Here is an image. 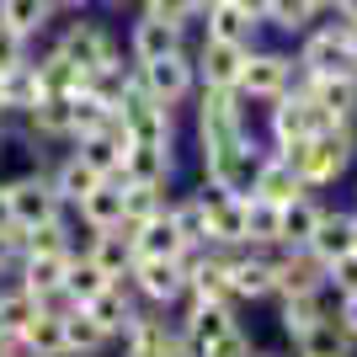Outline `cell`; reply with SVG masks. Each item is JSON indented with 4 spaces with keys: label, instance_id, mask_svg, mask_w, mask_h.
<instances>
[{
    "label": "cell",
    "instance_id": "1",
    "mask_svg": "<svg viewBox=\"0 0 357 357\" xmlns=\"http://www.w3.org/2000/svg\"><path fill=\"white\" fill-rule=\"evenodd\" d=\"M278 155H283V160L298 171V181H304V187H331V181L342 176L347 165H352L357 134H352V123H331L326 134L298 139V144H283Z\"/></svg>",
    "mask_w": 357,
    "mask_h": 357
},
{
    "label": "cell",
    "instance_id": "2",
    "mask_svg": "<svg viewBox=\"0 0 357 357\" xmlns=\"http://www.w3.org/2000/svg\"><path fill=\"white\" fill-rule=\"evenodd\" d=\"M256 139L251 134H229V139H208L203 144V171H208V187L229 197H251V176H256Z\"/></svg>",
    "mask_w": 357,
    "mask_h": 357
},
{
    "label": "cell",
    "instance_id": "3",
    "mask_svg": "<svg viewBox=\"0 0 357 357\" xmlns=\"http://www.w3.org/2000/svg\"><path fill=\"white\" fill-rule=\"evenodd\" d=\"M118 118H123V128H128V144H171V134H176L171 107L155 102V96L139 86V75H128V86H123Z\"/></svg>",
    "mask_w": 357,
    "mask_h": 357
},
{
    "label": "cell",
    "instance_id": "4",
    "mask_svg": "<svg viewBox=\"0 0 357 357\" xmlns=\"http://www.w3.org/2000/svg\"><path fill=\"white\" fill-rule=\"evenodd\" d=\"M331 128V112L314 102L304 86H288L278 102H272V144H298V139H314Z\"/></svg>",
    "mask_w": 357,
    "mask_h": 357
},
{
    "label": "cell",
    "instance_id": "5",
    "mask_svg": "<svg viewBox=\"0 0 357 357\" xmlns=\"http://www.w3.org/2000/svg\"><path fill=\"white\" fill-rule=\"evenodd\" d=\"M298 75H304V80H320V75H357V54H352V43H347V32L336 27V22L304 32Z\"/></svg>",
    "mask_w": 357,
    "mask_h": 357
},
{
    "label": "cell",
    "instance_id": "6",
    "mask_svg": "<svg viewBox=\"0 0 357 357\" xmlns=\"http://www.w3.org/2000/svg\"><path fill=\"white\" fill-rule=\"evenodd\" d=\"M294 75H298V64L288 59V54L251 48V54H245V64H240L235 91H240V96H251V102H278V96L294 86Z\"/></svg>",
    "mask_w": 357,
    "mask_h": 357
},
{
    "label": "cell",
    "instance_id": "7",
    "mask_svg": "<svg viewBox=\"0 0 357 357\" xmlns=\"http://www.w3.org/2000/svg\"><path fill=\"white\" fill-rule=\"evenodd\" d=\"M54 48H59L70 64H80V70H107V64H123L118 59V38L102 27V22H70V27L54 38Z\"/></svg>",
    "mask_w": 357,
    "mask_h": 357
},
{
    "label": "cell",
    "instance_id": "8",
    "mask_svg": "<svg viewBox=\"0 0 357 357\" xmlns=\"http://www.w3.org/2000/svg\"><path fill=\"white\" fill-rule=\"evenodd\" d=\"M235 331V304H219V298H192V310L181 320V357H208V347L219 336Z\"/></svg>",
    "mask_w": 357,
    "mask_h": 357
},
{
    "label": "cell",
    "instance_id": "9",
    "mask_svg": "<svg viewBox=\"0 0 357 357\" xmlns=\"http://www.w3.org/2000/svg\"><path fill=\"white\" fill-rule=\"evenodd\" d=\"M0 187H6V197H11V213H16L22 229H27V224H43V219H59V213H64V197L54 192V176H43V171H27V176L0 181Z\"/></svg>",
    "mask_w": 357,
    "mask_h": 357
},
{
    "label": "cell",
    "instance_id": "10",
    "mask_svg": "<svg viewBox=\"0 0 357 357\" xmlns=\"http://www.w3.org/2000/svg\"><path fill=\"white\" fill-rule=\"evenodd\" d=\"M134 288L149 298V304H176L187 294V267H181V256H134V267H128Z\"/></svg>",
    "mask_w": 357,
    "mask_h": 357
},
{
    "label": "cell",
    "instance_id": "11",
    "mask_svg": "<svg viewBox=\"0 0 357 357\" xmlns=\"http://www.w3.org/2000/svg\"><path fill=\"white\" fill-rule=\"evenodd\" d=\"M139 86L149 91V96H155V102H165V107H176L181 96H187V91L197 86V70H192V59H187V54H165V59H149V64H139Z\"/></svg>",
    "mask_w": 357,
    "mask_h": 357
},
{
    "label": "cell",
    "instance_id": "12",
    "mask_svg": "<svg viewBox=\"0 0 357 357\" xmlns=\"http://www.w3.org/2000/svg\"><path fill=\"white\" fill-rule=\"evenodd\" d=\"M272 294H326V261H314L304 245H288L283 256H272Z\"/></svg>",
    "mask_w": 357,
    "mask_h": 357
},
{
    "label": "cell",
    "instance_id": "13",
    "mask_svg": "<svg viewBox=\"0 0 357 357\" xmlns=\"http://www.w3.org/2000/svg\"><path fill=\"white\" fill-rule=\"evenodd\" d=\"M245 134V107H240V91H219L203 86V102H197V139H229Z\"/></svg>",
    "mask_w": 357,
    "mask_h": 357
},
{
    "label": "cell",
    "instance_id": "14",
    "mask_svg": "<svg viewBox=\"0 0 357 357\" xmlns=\"http://www.w3.org/2000/svg\"><path fill=\"white\" fill-rule=\"evenodd\" d=\"M229 294L240 298H272V256H261L256 245H229Z\"/></svg>",
    "mask_w": 357,
    "mask_h": 357
},
{
    "label": "cell",
    "instance_id": "15",
    "mask_svg": "<svg viewBox=\"0 0 357 357\" xmlns=\"http://www.w3.org/2000/svg\"><path fill=\"white\" fill-rule=\"evenodd\" d=\"M208 203V245H245V197H229L219 187H203Z\"/></svg>",
    "mask_w": 357,
    "mask_h": 357
},
{
    "label": "cell",
    "instance_id": "16",
    "mask_svg": "<svg viewBox=\"0 0 357 357\" xmlns=\"http://www.w3.org/2000/svg\"><path fill=\"white\" fill-rule=\"evenodd\" d=\"M245 54H251L245 43H213V38H203V48H197V64H192V70H197V80H203V86L235 91Z\"/></svg>",
    "mask_w": 357,
    "mask_h": 357
},
{
    "label": "cell",
    "instance_id": "17",
    "mask_svg": "<svg viewBox=\"0 0 357 357\" xmlns=\"http://www.w3.org/2000/svg\"><path fill=\"white\" fill-rule=\"evenodd\" d=\"M171 144H128L118 165V181H144V187H165L171 181Z\"/></svg>",
    "mask_w": 357,
    "mask_h": 357
},
{
    "label": "cell",
    "instance_id": "18",
    "mask_svg": "<svg viewBox=\"0 0 357 357\" xmlns=\"http://www.w3.org/2000/svg\"><path fill=\"white\" fill-rule=\"evenodd\" d=\"M251 192L283 208V203H294V197H298V192H310V187L298 181V171L283 160V155H261V160H256V176H251Z\"/></svg>",
    "mask_w": 357,
    "mask_h": 357
},
{
    "label": "cell",
    "instance_id": "19",
    "mask_svg": "<svg viewBox=\"0 0 357 357\" xmlns=\"http://www.w3.org/2000/svg\"><path fill=\"white\" fill-rule=\"evenodd\" d=\"M80 310H86L91 320L107 331V336H123V331L134 326V314H139V310H134V298H128V288H123V278H112L102 294H91Z\"/></svg>",
    "mask_w": 357,
    "mask_h": 357
},
{
    "label": "cell",
    "instance_id": "20",
    "mask_svg": "<svg viewBox=\"0 0 357 357\" xmlns=\"http://www.w3.org/2000/svg\"><path fill=\"white\" fill-rule=\"evenodd\" d=\"M86 256L107 272V278H128V267H134V235H128V224L91 229V251Z\"/></svg>",
    "mask_w": 357,
    "mask_h": 357
},
{
    "label": "cell",
    "instance_id": "21",
    "mask_svg": "<svg viewBox=\"0 0 357 357\" xmlns=\"http://www.w3.org/2000/svg\"><path fill=\"white\" fill-rule=\"evenodd\" d=\"M181 48V27L160 22V16H139L134 32H128V54L134 64H149V59H165V54H176Z\"/></svg>",
    "mask_w": 357,
    "mask_h": 357
},
{
    "label": "cell",
    "instance_id": "22",
    "mask_svg": "<svg viewBox=\"0 0 357 357\" xmlns=\"http://www.w3.org/2000/svg\"><path fill=\"white\" fill-rule=\"evenodd\" d=\"M70 256L75 251H54V256H22V288H27L38 304L54 294H64V272H70Z\"/></svg>",
    "mask_w": 357,
    "mask_h": 357
},
{
    "label": "cell",
    "instance_id": "23",
    "mask_svg": "<svg viewBox=\"0 0 357 357\" xmlns=\"http://www.w3.org/2000/svg\"><path fill=\"white\" fill-rule=\"evenodd\" d=\"M298 86L331 112V123H357V75H320V80H298Z\"/></svg>",
    "mask_w": 357,
    "mask_h": 357
},
{
    "label": "cell",
    "instance_id": "24",
    "mask_svg": "<svg viewBox=\"0 0 357 357\" xmlns=\"http://www.w3.org/2000/svg\"><path fill=\"white\" fill-rule=\"evenodd\" d=\"M16 347H22V357H64V314L38 304V314L16 331Z\"/></svg>",
    "mask_w": 357,
    "mask_h": 357
},
{
    "label": "cell",
    "instance_id": "25",
    "mask_svg": "<svg viewBox=\"0 0 357 357\" xmlns=\"http://www.w3.org/2000/svg\"><path fill=\"white\" fill-rule=\"evenodd\" d=\"M203 16H208V22H203V38H213V43H245V48H251L256 27H261L251 11H240L235 0H213Z\"/></svg>",
    "mask_w": 357,
    "mask_h": 357
},
{
    "label": "cell",
    "instance_id": "26",
    "mask_svg": "<svg viewBox=\"0 0 357 357\" xmlns=\"http://www.w3.org/2000/svg\"><path fill=\"white\" fill-rule=\"evenodd\" d=\"M304 251H310L314 261H326V267L336 261V256H347V251H352V213H326V208H320L310 240H304Z\"/></svg>",
    "mask_w": 357,
    "mask_h": 357
},
{
    "label": "cell",
    "instance_id": "27",
    "mask_svg": "<svg viewBox=\"0 0 357 357\" xmlns=\"http://www.w3.org/2000/svg\"><path fill=\"white\" fill-rule=\"evenodd\" d=\"M123 336H128V357H181V336L155 314H134Z\"/></svg>",
    "mask_w": 357,
    "mask_h": 357
},
{
    "label": "cell",
    "instance_id": "28",
    "mask_svg": "<svg viewBox=\"0 0 357 357\" xmlns=\"http://www.w3.org/2000/svg\"><path fill=\"white\" fill-rule=\"evenodd\" d=\"M128 235H134V256H187V251H192V245L181 240V229L171 224V213H165V208L155 213V219L134 224Z\"/></svg>",
    "mask_w": 357,
    "mask_h": 357
},
{
    "label": "cell",
    "instance_id": "29",
    "mask_svg": "<svg viewBox=\"0 0 357 357\" xmlns=\"http://www.w3.org/2000/svg\"><path fill=\"white\" fill-rule=\"evenodd\" d=\"M22 118H27V134H32V139H75L70 96H38Z\"/></svg>",
    "mask_w": 357,
    "mask_h": 357
},
{
    "label": "cell",
    "instance_id": "30",
    "mask_svg": "<svg viewBox=\"0 0 357 357\" xmlns=\"http://www.w3.org/2000/svg\"><path fill=\"white\" fill-rule=\"evenodd\" d=\"M32 75H38V91H43V96H75V91L86 86V70L70 64L59 48H48L43 59H32Z\"/></svg>",
    "mask_w": 357,
    "mask_h": 357
},
{
    "label": "cell",
    "instance_id": "31",
    "mask_svg": "<svg viewBox=\"0 0 357 357\" xmlns=\"http://www.w3.org/2000/svg\"><path fill=\"white\" fill-rule=\"evenodd\" d=\"M75 208H80V219H86L91 229H112V224H123V181L118 176H112V181H96Z\"/></svg>",
    "mask_w": 357,
    "mask_h": 357
},
{
    "label": "cell",
    "instance_id": "32",
    "mask_svg": "<svg viewBox=\"0 0 357 357\" xmlns=\"http://www.w3.org/2000/svg\"><path fill=\"white\" fill-rule=\"evenodd\" d=\"M352 352V331L336 314H320L304 336H298V357H347Z\"/></svg>",
    "mask_w": 357,
    "mask_h": 357
},
{
    "label": "cell",
    "instance_id": "33",
    "mask_svg": "<svg viewBox=\"0 0 357 357\" xmlns=\"http://www.w3.org/2000/svg\"><path fill=\"white\" fill-rule=\"evenodd\" d=\"M54 22V0H0V27L16 32V38H38Z\"/></svg>",
    "mask_w": 357,
    "mask_h": 357
},
{
    "label": "cell",
    "instance_id": "34",
    "mask_svg": "<svg viewBox=\"0 0 357 357\" xmlns=\"http://www.w3.org/2000/svg\"><path fill=\"white\" fill-rule=\"evenodd\" d=\"M107 342H112V336H107V331L96 326L80 304H75V310H64V357H96Z\"/></svg>",
    "mask_w": 357,
    "mask_h": 357
},
{
    "label": "cell",
    "instance_id": "35",
    "mask_svg": "<svg viewBox=\"0 0 357 357\" xmlns=\"http://www.w3.org/2000/svg\"><path fill=\"white\" fill-rule=\"evenodd\" d=\"M314 219H320V203H314L310 192H298L294 203H283V208H278V245H304Z\"/></svg>",
    "mask_w": 357,
    "mask_h": 357
},
{
    "label": "cell",
    "instance_id": "36",
    "mask_svg": "<svg viewBox=\"0 0 357 357\" xmlns=\"http://www.w3.org/2000/svg\"><path fill=\"white\" fill-rule=\"evenodd\" d=\"M165 213H171V224L181 229V240L187 245H208V203H203V192H187L176 197V203H165Z\"/></svg>",
    "mask_w": 357,
    "mask_h": 357
},
{
    "label": "cell",
    "instance_id": "37",
    "mask_svg": "<svg viewBox=\"0 0 357 357\" xmlns=\"http://www.w3.org/2000/svg\"><path fill=\"white\" fill-rule=\"evenodd\" d=\"M16 240H22V256H54V251H75L70 245V224L59 219H43V224H16Z\"/></svg>",
    "mask_w": 357,
    "mask_h": 357
},
{
    "label": "cell",
    "instance_id": "38",
    "mask_svg": "<svg viewBox=\"0 0 357 357\" xmlns=\"http://www.w3.org/2000/svg\"><path fill=\"white\" fill-rule=\"evenodd\" d=\"M38 96H43V91H38V75H32V59L0 75V107H6V112H27V107L38 102Z\"/></svg>",
    "mask_w": 357,
    "mask_h": 357
},
{
    "label": "cell",
    "instance_id": "39",
    "mask_svg": "<svg viewBox=\"0 0 357 357\" xmlns=\"http://www.w3.org/2000/svg\"><path fill=\"white\" fill-rule=\"evenodd\" d=\"M165 208V187H144V181H123V224L134 229V224L155 219Z\"/></svg>",
    "mask_w": 357,
    "mask_h": 357
},
{
    "label": "cell",
    "instance_id": "40",
    "mask_svg": "<svg viewBox=\"0 0 357 357\" xmlns=\"http://www.w3.org/2000/svg\"><path fill=\"white\" fill-rule=\"evenodd\" d=\"M245 245H278V203H267V197H245Z\"/></svg>",
    "mask_w": 357,
    "mask_h": 357
},
{
    "label": "cell",
    "instance_id": "41",
    "mask_svg": "<svg viewBox=\"0 0 357 357\" xmlns=\"http://www.w3.org/2000/svg\"><path fill=\"white\" fill-rule=\"evenodd\" d=\"M112 283L91 256H70V272H64V294H70V304H86L91 294H102V288Z\"/></svg>",
    "mask_w": 357,
    "mask_h": 357
},
{
    "label": "cell",
    "instance_id": "42",
    "mask_svg": "<svg viewBox=\"0 0 357 357\" xmlns=\"http://www.w3.org/2000/svg\"><path fill=\"white\" fill-rule=\"evenodd\" d=\"M96 181H102V176H96V171H91V165L80 160V155H70V160H64L59 171H54V192L64 197V208H75V203H80V197H86L91 187H96Z\"/></svg>",
    "mask_w": 357,
    "mask_h": 357
},
{
    "label": "cell",
    "instance_id": "43",
    "mask_svg": "<svg viewBox=\"0 0 357 357\" xmlns=\"http://www.w3.org/2000/svg\"><path fill=\"white\" fill-rule=\"evenodd\" d=\"M314 6L310 0H267V11H261V22H272L278 32H310V22H314Z\"/></svg>",
    "mask_w": 357,
    "mask_h": 357
},
{
    "label": "cell",
    "instance_id": "44",
    "mask_svg": "<svg viewBox=\"0 0 357 357\" xmlns=\"http://www.w3.org/2000/svg\"><path fill=\"white\" fill-rule=\"evenodd\" d=\"M320 314H326V304H320V294H294V298H283V331L288 336H304V331L314 326V320H320Z\"/></svg>",
    "mask_w": 357,
    "mask_h": 357
},
{
    "label": "cell",
    "instance_id": "45",
    "mask_svg": "<svg viewBox=\"0 0 357 357\" xmlns=\"http://www.w3.org/2000/svg\"><path fill=\"white\" fill-rule=\"evenodd\" d=\"M32 314H38V298H32L22 283H16V288H0V331H11V336H16Z\"/></svg>",
    "mask_w": 357,
    "mask_h": 357
},
{
    "label": "cell",
    "instance_id": "46",
    "mask_svg": "<svg viewBox=\"0 0 357 357\" xmlns=\"http://www.w3.org/2000/svg\"><path fill=\"white\" fill-rule=\"evenodd\" d=\"M139 16H160V22H171V27H187L192 16H203V6H197V0H144Z\"/></svg>",
    "mask_w": 357,
    "mask_h": 357
},
{
    "label": "cell",
    "instance_id": "47",
    "mask_svg": "<svg viewBox=\"0 0 357 357\" xmlns=\"http://www.w3.org/2000/svg\"><path fill=\"white\" fill-rule=\"evenodd\" d=\"M326 288H336V298H342V294H357V251L336 256V261L326 267Z\"/></svg>",
    "mask_w": 357,
    "mask_h": 357
},
{
    "label": "cell",
    "instance_id": "48",
    "mask_svg": "<svg viewBox=\"0 0 357 357\" xmlns=\"http://www.w3.org/2000/svg\"><path fill=\"white\" fill-rule=\"evenodd\" d=\"M16 64H27V38H16V32L0 27V75L16 70Z\"/></svg>",
    "mask_w": 357,
    "mask_h": 357
},
{
    "label": "cell",
    "instance_id": "49",
    "mask_svg": "<svg viewBox=\"0 0 357 357\" xmlns=\"http://www.w3.org/2000/svg\"><path fill=\"white\" fill-rule=\"evenodd\" d=\"M16 267H22V240H16V229H0V278Z\"/></svg>",
    "mask_w": 357,
    "mask_h": 357
},
{
    "label": "cell",
    "instance_id": "50",
    "mask_svg": "<svg viewBox=\"0 0 357 357\" xmlns=\"http://www.w3.org/2000/svg\"><path fill=\"white\" fill-rule=\"evenodd\" d=\"M336 320H342V326L357 336V294H342V310H336Z\"/></svg>",
    "mask_w": 357,
    "mask_h": 357
},
{
    "label": "cell",
    "instance_id": "51",
    "mask_svg": "<svg viewBox=\"0 0 357 357\" xmlns=\"http://www.w3.org/2000/svg\"><path fill=\"white\" fill-rule=\"evenodd\" d=\"M331 11H336V22H357V0H331Z\"/></svg>",
    "mask_w": 357,
    "mask_h": 357
},
{
    "label": "cell",
    "instance_id": "52",
    "mask_svg": "<svg viewBox=\"0 0 357 357\" xmlns=\"http://www.w3.org/2000/svg\"><path fill=\"white\" fill-rule=\"evenodd\" d=\"M0 229H16V213H11V197H6V187H0Z\"/></svg>",
    "mask_w": 357,
    "mask_h": 357
},
{
    "label": "cell",
    "instance_id": "53",
    "mask_svg": "<svg viewBox=\"0 0 357 357\" xmlns=\"http://www.w3.org/2000/svg\"><path fill=\"white\" fill-rule=\"evenodd\" d=\"M0 357H22V347H16L11 331H0Z\"/></svg>",
    "mask_w": 357,
    "mask_h": 357
},
{
    "label": "cell",
    "instance_id": "54",
    "mask_svg": "<svg viewBox=\"0 0 357 357\" xmlns=\"http://www.w3.org/2000/svg\"><path fill=\"white\" fill-rule=\"evenodd\" d=\"M235 6H240V11H251L256 22H261V11H267V0H235Z\"/></svg>",
    "mask_w": 357,
    "mask_h": 357
},
{
    "label": "cell",
    "instance_id": "55",
    "mask_svg": "<svg viewBox=\"0 0 357 357\" xmlns=\"http://www.w3.org/2000/svg\"><path fill=\"white\" fill-rule=\"evenodd\" d=\"M54 6H75V11H80V6H86V0H54Z\"/></svg>",
    "mask_w": 357,
    "mask_h": 357
},
{
    "label": "cell",
    "instance_id": "56",
    "mask_svg": "<svg viewBox=\"0 0 357 357\" xmlns=\"http://www.w3.org/2000/svg\"><path fill=\"white\" fill-rule=\"evenodd\" d=\"M310 6H314V11H331V0H310Z\"/></svg>",
    "mask_w": 357,
    "mask_h": 357
},
{
    "label": "cell",
    "instance_id": "57",
    "mask_svg": "<svg viewBox=\"0 0 357 357\" xmlns=\"http://www.w3.org/2000/svg\"><path fill=\"white\" fill-rule=\"evenodd\" d=\"M352 251H357V213H352Z\"/></svg>",
    "mask_w": 357,
    "mask_h": 357
},
{
    "label": "cell",
    "instance_id": "58",
    "mask_svg": "<svg viewBox=\"0 0 357 357\" xmlns=\"http://www.w3.org/2000/svg\"><path fill=\"white\" fill-rule=\"evenodd\" d=\"M102 6H123V0H102Z\"/></svg>",
    "mask_w": 357,
    "mask_h": 357
},
{
    "label": "cell",
    "instance_id": "59",
    "mask_svg": "<svg viewBox=\"0 0 357 357\" xmlns=\"http://www.w3.org/2000/svg\"><path fill=\"white\" fill-rule=\"evenodd\" d=\"M251 357H256V352H251ZM261 357H272V352H261Z\"/></svg>",
    "mask_w": 357,
    "mask_h": 357
},
{
    "label": "cell",
    "instance_id": "60",
    "mask_svg": "<svg viewBox=\"0 0 357 357\" xmlns=\"http://www.w3.org/2000/svg\"><path fill=\"white\" fill-rule=\"evenodd\" d=\"M0 118H6V107H0Z\"/></svg>",
    "mask_w": 357,
    "mask_h": 357
}]
</instances>
